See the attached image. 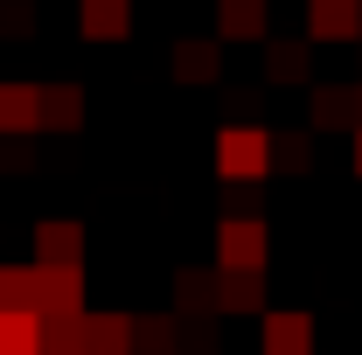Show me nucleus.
<instances>
[{"instance_id": "1", "label": "nucleus", "mask_w": 362, "mask_h": 355, "mask_svg": "<svg viewBox=\"0 0 362 355\" xmlns=\"http://www.w3.org/2000/svg\"><path fill=\"white\" fill-rule=\"evenodd\" d=\"M216 175L223 181H265L272 175V133L265 126H223L216 133Z\"/></svg>"}, {"instance_id": "24", "label": "nucleus", "mask_w": 362, "mask_h": 355, "mask_svg": "<svg viewBox=\"0 0 362 355\" xmlns=\"http://www.w3.org/2000/svg\"><path fill=\"white\" fill-rule=\"evenodd\" d=\"M356 133H362V84H356Z\"/></svg>"}, {"instance_id": "19", "label": "nucleus", "mask_w": 362, "mask_h": 355, "mask_svg": "<svg viewBox=\"0 0 362 355\" xmlns=\"http://www.w3.org/2000/svg\"><path fill=\"white\" fill-rule=\"evenodd\" d=\"M272 168H286V175H314V133H279V139H272Z\"/></svg>"}, {"instance_id": "7", "label": "nucleus", "mask_w": 362, "mask_h": 355, "mask_svg": "<svg viewBox=\"0 0 362 355\" xmlns=\"http://www.w3.org/2000/svg\"><path fill=\"white\" fill-rule=\"evenodd\" d=\"M356 133V84H314L307 98V133Z\"/></svg>"}, {"instance_id": "10", "label": "nucleus", "mask_w": 362, "mask_h": 355, "mask_svg": "<svg viewBox=\"0 0 362 355\" xmlns=\"http://www.w3.org/2000/svg\"><path fill=\"white\" fill-rule=\"evenodd\" d=\"M133 327V313H84V355H139Z\"/></svg>"}, {"instance_id": "21", "label": "nucleus", "mask_w": 362, "mask_h": 355, "mask_svg": "<svg viewBox=\"0 0 362 355\" xmlns=\"http://www.w3.org/2000/svg\"><path fill=\"white\" fill-rule=\"evenodd\" d=\"M35 28V0H0V35H28Z\"/></svg>"}, {"instance_id": "22", "label": "nucleus", "mask_w": 362, "mask_h": 355, "mask_svg": "<svg viewBox=\"0 0 362 355\" xmlns=\"http://www.w3.org/2000/svg\"><path fill=\"white\" fill-rule=\"evenodd\" d=\"M258 181H223V216H258Z\"/></svg>"}, {"instance_id": "9", "label": "nucleus", "mask_w": 362, "mask_h": 355, "mask_svg": "<svg viewBox=\"0 0 362 355\" xmlns=\"http://www.w3.org/2000/svg\"><path fill=\"white\" fill-rule=\"evenodd\" d=\"M265 355H314V313L272 307L265 313Z\"/></svg>"}, {"instance_id": "13", "label": "nucleus", "mask_w": 362, "mask_h": 355, "mask_svg": "<svg viewBox=\"0 0 362 355\" xmlns=\"http://www.w3.org/2000/svg\"><path fill=\"white\" fill-rule=\"evenodd\" d=\"M175 313L181 320H209L216 313V272H175Z\"/></svg>"}, {"instance_id": "11", "label": "nucleus", "mask_w": 362, "mask_h": 355, "mask_svg": "<svg viewBox=\"0 0 362 355\" xmlns=\"http://www.w3.org/2000/svg\"><path fill=\"white\" fill-rule=\"evenodd\" d=\"M216 313H272L265 272H216Z\"/></svg>"}, {"instance_id": "17", "label": "nucleus", "mask_w": 362, "mask_h": 355, "mask_svg": "<svg viewBox=\"0 0 362 355\" xmlns=\"http://www.w3.org/2000/svg\"><path fill=\"white\" fill-rule=\"evenodd\" d=\"M0 307H14V313H42V265H14V272H0Z\"/></svg>"}, {"instance_id": "14", "label": "nucleus", "mask_w": 362, "mask_h": 355, "mask_svg": "<svg viewBox=\"0 0 362 355\" xmlns=\"http://www.w3.org/2000/svg\"><path fill=\"white\" fill-rule=\"evenodd\" d=\"M216 70H223V42L209 35V42H175V77L181 84H216Z\"/></svg>"}, {"instance_id": "2", "label": "nucleus", "mask_w": 362, "mask_h": 355, "mask_svg": "<svg viewBox=\"0 0 362 355\" xmlns=\"http://www.w3.org/2000/svg\"><path fill=\"white\" fill-rule=\"evenodd\" d=\"M216 272H265V216L216 223Z\"/></svg>"}, {"instance_id": "15", "label": "nucleus", "mask_w": 362, "mask_h": 355, "mask_svg": "<svg viewBox=\"0 0 362 355\" xmlns=\"http://www.w3.org/2000/svg\"><path fill=\"white\" fill-rule=\"evenodd\" d=\"M77 126H84V91L42 84V133H77Z\"/></svg>"}, {"instance_id": "6", "label": "nucleus", "mask_w": 362, "mask_h": 355, "mask_svg": "<svg viewBox=\"0 0 362 355\" xmlns=\"http://www.w3.org/2000/svg\"><path fill=\"white\" fill-rule=\"evenodd\" d=\"M307 35L314 42H356L362 35V0H307Z\"/></svg>"}, {"instance_id": "4", "label": "nucleus", "mask_w": 362, "mask_h": 355, "mask_svg": "<svg viewBox=\"0 0 362 355\" xmlns=\"http://www.w3.org/2000/svg\"><path fill=\"white\" fill-rule=\"evenodd\" d=\"M216 42H272V0H216Z\"/></svg>"}, {"instance_id": "12", "label": "nucleus", "mask_w": 362, "mask_h": 355, "mask_svg": "<svg viewBox=\"0 0 362 355\" xmlns=\"http://www.w3.org/2000/svg\"><path fill=\"white\" fill-rule=\"evenodd\" d=\"M42 313H90L84 307V265H42Z\"/></svg>"}, {"instance_id": "8", "label": "nucleus", "mask_w": 362, "mask_h": 355, "mask_svg": "<svg viewBox=\"0 0 362 355\" xmlns=\"http://www.w3.org/2000/svg\"><path fill=\"white\" fill-rule=\"evenodd\" d=\"M77 28L90 42H126L133 35V0H77Z\"/></svg>"}, {"instance_id": "23", "label": "nucleus", "mask_w": 362, "mask_h": 355, "mask_svg": "<svg viewBox=\"0 0 362 355\" xmlns=\"http://www.w3.org/2000/svg\"><path fill=\"white\" fill-rule=\"evenodd\" d=\"M349 168H356V175H362V133L349 139Z\"/></svg>"}, {"instance_id": "3", "label": "nucleus", "mask_w": 362, "mask_h": 355, "mask_svg": "<svg viewBox=\"0 0 362 355\" xmlns=\"http://www.w3.org/2000/svg\"><path fill=\"white\" fill-rule=\"evenodd\" d=\"M28 133H42V84L0 77V139H28Z\"/></svg>"}, {"instance_id": "20", "label": "nucleus", "mask_w": 362, "mask_h": 355, "mask_svg": "<svg viewBox=\"0 0 362 355\" xmlns=\"http://www.w3.org/2000/svg\"><path fill=\"white\" fill-rule=\"evenodd\" d=\"M133 342H139V355H168L175 349V320H139Z\"/></svg>"}, {"instance_id": "16", "label": "nucleus", "mask_w": 362, "mask_h": 355, "mask_svg": "<svg viewBox=\"0 0 362 355\" xmlns=\"http://www.w3.org/2000/svg\"><path fill=\"white\" fill-rule=\"evenodd\" d=\"M265 77L272 84H307L314 77V56H307V42H265Z\"/></svg>"}, {"instance_id": "18", "label": "nucleus", "mask_w": 362, "mask_h": 355, "mask_svg": "<svg viewBox=\"0 0 362 355\" xmlns=\"http://www.w3.org/2000/svg\"><path fill=\"white\" fill-rule=\"evenodd\" d=\"M0 355H42V313L0 307Z\"/></svg>"}, {"instance_id": "5", "label": "nucleus", "mask_w": 362, "mask_h": 355, "mask_svg": "<svg viewBox=\"0 0 362 355\" xmlns=\"http://www.w3.org/2000/svg\"><path fill=\"white\" fill-rule=\"evenodd\" d=\"M35 265H84V223L77 216H42L35 223Z\"/></svg>"}]
</instances>
